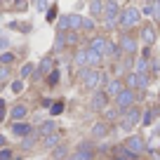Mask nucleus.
Instances as JSON below:
<instances>
[{"label": "nucleus", "mask_w": 160, "mask_h": 160, "mask_svg": "<svg viewBox=\"0 0 160 160\" xmlns=\"http://www.w3.org/2000/svg\"><path fill=\"white\" fill-rule=\"evenodd\" d=\"M78 75H80V85L85 87V90H104L106 87V82H108V78H106V73L101 68H90V66H87V68H80L78 71Z\"/></svg>", "instance_id": "1"}, {"label": "nucleus", "mask_w": 160, "mask_h": 160, "mask_svg": "<svg viewBox=\"0 0 160 160\" xmlns=\"http://www.w3.org/2000/svg\"><path fill=\"white\" fill-rule=\"evenodd\" d=\"M141 21V10L134 5H127L122 7V12H120V31L122 33H130L132 28H137Z\"/></svg>", "instance_id": "2"}, {"label": "nucleus", "mask_w": 160, "mask_h": 160, "mask_svg": "<svg viewBox=\"0 0 160 160\" xmlns=\"http://www.w3.org/2000/svg\"><path fill=\"white\" fill-rule=\"evenodd\" d=\"M141 108H137V106H132L130 111H125V113H122V120H120V130L122 132H132L134 130L137 125H139L141 122Z\"/></svg>", "instance_id": "3"}, {"label": "nucleus", "mask_w": 160, "mask_h": 160, "mask_svg": "<svg viewBox=\"0 0 160 160\" xmlns=\"http://www.w3.org/2000/svg\"><path fill=\"white\" fill-rule=\"evenodd\" d=\"M127 151H130L132 158H141V153H146V139L141 134H130L125 141H122Z\"/></svg>", "instance_id": "4"}, {"label": "nucleus", "mask_w": 160, "mask_h": 160, "mask_svg": "<svg viewBox=\"0 0 160 160\" xmlns=\"http://www.w3.org/2000/svg\"><path fill=\"white\" fill-rule=\"evenodd\" d=\"M113 106L120 111V113H125V111H130L132 106H137V92H132V90H122L118 97L113 99Z\"/></svg>", "instance_id": "5"}, {"label": "nucleus", "mask_w": 160, "mask_h": 160, "mask_svg": "<svg viewBox=\"0 0 160 160\" xmlns=\"http://www.w3.org/2000/svg\"><path fill=\"white\" fill-rule=\"evenodd\" d=\"M139 40L144 42L146 47L155 45V42H158V28H155L151 21H144V24L139 26Z\"/></svg>", "instance_id": "6"}, {"label": "nucleus", "mask_w": 160, "mask_h": 160, "mask_svg": "<svg viewBox=\"0 0 160 160\" xmlns=\"http://www.w3.org/2000/svg\"><path fill=\"white\" fill-rule=\"evenodd\" d=\"M118 45H120V52L127 57H134L137 50H139V38H134L132 33H122L118 40Z\"/></svg>", "instance_id": "7"}, {"label": "nucleus", "mask_w": 160, "mask_h": 160, "mask_svg": "<svg viewBox=\"0 0 160 160\" xmlns=\"http://www.w3.org/2000/svg\"><path fill=\"white\" fill-rule=\"evenodd\" d=\"M52 71H54V57H42V59H40V64L35 66V73H33V78H31V80L40 82V80L47 78Z\"/></svg>", "instance_id": "8"}, {"label": "nucleus", "mask_w": 160, "mask_h": 160, "mask_svg": "<svg viewBox=\"0 0 160 160\" xmlns=\"http://www.w3.org/2000/svg\"><path fill=\"white\" fill-rule=\"evenodd\" d=\"M108 106H111V99L106 97V92H104V90H97L94 94H92V99H90V108L94 111V113H104Z\"/></svg>", "instance_id": "9"}, {"label": "nucleus", "mask_w": 160, "mask_h": 160, "mask_svg": "<svg viewBox=\"0 0 160 160\" xmlns=\"http://www.w3.org/2000/svg\"><path fill=\"white\" fill-rule=\"evenodd\" d=\"M92 158H94V146H92V141H80L78 148L71 155V160H92Z\"/></svg>", "instance_id": "10"}, {"label": "nucleus", "mask_w": 160, "mask_h": 160, "mask_svg": "<svg viewBox=\"0 0 160 160\" xmlns=\"http://www.w3.org/2000/svg\"><path fill=\"white\" fill-rule=\"evenodd\" d=\"M122 90H125V82H122V78H111L108 82H106V87H104L106 97H108L111 101H113V99H115V97H118Z\"/></svg>", "instance_id": "11"}, {"label": "nucleus", "mask_w": 160, "mask_h": 160, "mask_svg": "<svg viewBox=\"0 0 160 160\" xmlns=\"http://www.w3.org/2000/svg\"><path fill=\"white\" fill-rule=\"evenodd\" d=\"M26 118H28V106L26 104H14L10 108V120L12 122H26Z\"/></svg>", "instance_id": "12"}, {"label": "nucleus", "mask_w": 160, "mask_h": 160, "mask_svg": "<svg viewBox=\"0 0 160 160\" xmlns=\"http://www.w3.org/2000/svg\"><path fill=\"white\" fill-rule=\"evenodd\" d=\"M90 134H92V139H106V137L111 134V125L106 122V120H99V122L92 125Z\"/></svg>", "instance_id": "13"}, {"label": "nucleus", "mask_w": 160, "mask_h": 160, "mask_svg": "<svg viewBox=\"0 0 160 160\" xmlns=\"http://www.w3.org/2000/svg\"><path fill=\"white\" fill-rule=\"evenodd\" d=\"M54 132H59V127H57V122H54V120H45V122H40V125H38V130H35V134H38L40 139H45V137L54 134Z\"/></svg>", "instance_id": "14"}, {"label": "nucleus", "mask_w": 160, "mask_h": 160, "mask_svg": "<svg viewBox=\"0 0 160 160\" xmlns=\"http://www.w3.org/2000/svg\"><path fill=\"white\" fill-rule=\"evenodd\" d=\"M33 132L35 130L28 125V122H12V134L19 137V139H26V137H31Z\"/></svg>", "instance_id": "15"}, {"label": "nucleus", "mask_w": 160, "mask_h": 160, "mask_svg": "<svg viewBox=\"0 0 160 160\" xmlns=\"http://www.w3.org/2000/svg\"><path fill=\"white\" fill-rule=\"evenodd\" d=\"M87 7H90V14H92V19H104L106 0H90V2H87Z\"/></svg>", "instance_id": "16"}, {"label": "nucleus", "mask_w": 160, "mask_h": 160, "mask_svg": "<svg viewBox=\"0 0 160 160\" xmlns=\"http://www.w3.org/2000/svg\"><path fill=\"white\" fill-rule=\"evenodd\" d=\"M106 42H108V38H106V35H92L90 38V47H87V50H94V52H99L101 57H104V50H106Z\"/></svg>", "instance_id": "17"}, {"label": "nucleus", "mask_w": 160, "mask_h": 160, "mask_svg": "<svg viewBox=\"0 0 160 160\" xmlns=\"http://www.w3.org/2000/svg\"><path fill=\"white\" fill-rule=\"evenodd\" d=\"M61 139H64V132H54V134L45 137V139H40V144L45 146V148H57V146H61Z\"/></svg>", "instance_id": "18"}, {"label": "nucleus", "mask_w": 160, "mask_h": 160, "mask_svg": "<svg viewBox=\"0 0 160 160\" xmlns=\"http://www.w3.org/2000/svg\"><path fill=\"white\" fill-rule=\"evenodd\" d=\"M122 82H125L127 90L137 92V90H139V73H134V71H132V73H125V75H122Z\"/></svg>", "instance_id": "19"}, {"label": "nucleus", "mask_w": 160, "mask_h": 160, "mask_svg": "<svg viewBox=\"0 0 160 160\" xmlns=\"http://www.w3.org/2000/svg\"><path fill=\"white\" fill-rule=\"evenodd\" d=\"M101 115H104V120H106V122H108V125H111V122H115V120H118V122H120V120H122V113H120V111L115 108L113 104H111V106H108V108H106V111H104V113H101Z\"/></svg>", "instance_id": "20"}, {"label": "nucleus", "mask_w": 160, "mask_h": 160, "mask_svg": "<svg viewBox=\"0 0 160 160\" xmlns=\"http://www.w3.org/2000/svg\"><path fill=\"white\" fill-rule=\"evenodd\" d=\"M155 115H160V106H151V108L141 115V125H153V122H155Z\"/></svg>", "instance_id": "21"}, {"label": "nucleus", "mask_w": 160, "mask_h": 160, "mask_svg": "<svg viewBox=\"0 0 160 160\" xmlns=\"http://www.w3.org/2000/svg\"><path fill=\"white\" fill-rule=\"evenodd\" d=\"M120 2L118 0H106V10H104V17H120Z\"/></svg>", "instance_id": "22"}, {"label": "nucleus", "mask_w": 160, "mask_h": 160, "mask_svg": "<svg viewBox=\"0 0 160 160\" xmlns=\"http://www.w3.org/2000/svg\"><path fill=\"white\" fill-rule=\"evenodd\" d=\"M101 26H104V31H120V17H104Z\"/></svg>", "instance_id": "23"}, {"label": "nucleus", "mask_w": 160, "mask_h": 160, "mask_svg": "<svg viewBox=\"0 0 160 160\" xmlns=\"http://www.w3.org/2000/svg\"><path fill=\"white\" fill-rule=\"evenodd\" d=\"M101 61H104V57H101L99 52L87 50V66H90V68H99V66H101Z\"/></svg>", "instance_id": "24"}, {"label": "nucleus", "mask_w": 160, "mask_h": 160, "mask_svg": "<svg viewBox=\"0 0 160 160\" xmlns=\"http://www.w3.org/2000/svg\"><path fill=\"white\" fill-rule=\"evenodd\" d=\"M66 17H68V28L71 31H82V19H85L82 14H75L73 12V14H66Z\"/></svg>", "instance_id": "25"}, {"label": "nucleus", "mask_w": 160, "mask_h": 160, "mask_svg": "<svg viewBox=\"0 0 160 160\" xmlns=\"http://www.w3.org/2000/svg\"><path fill=\"white\" fill-rule=\"evenodd\" d=\"M73 61H75L78 68H87V50H75Z\"/></svg>", "instance_id": "26"}, {"label": "nucleus", "mask_w": 160, "mask_h": 160, "mask_svg": "<svg viewBox=\"0 0 160 160\" xmlns=\"http://www.w3.org/2000/svg\"><path fill=\"white\" fill-rule=\"evenodd\" d=\"M148 66L151 61L146 57H139V59H134V73H148Z\"/></svg>", "instance_id": "27"}, {"label": "nucleus", "mask_w": 160, "mask_h": 160, "mask_svg": "<svg viewBox=\"0 0 160 160\" xmlns=\"http://www.w3.org/2000/svg\"><path fill=\"white\" fill-rule=\"evenodd\" d=\"M66 45H68V40H66V35H64V33H57V38H54V45H52V52L57 54V52H61V50H64Z\"/></svg>", "instance_id": "28"}, {"label": "nucleus", "mask_w": 160, "mask_h": 160, "mask_svg": "<svg viewBox=\"0 0 160 160\" xmlns=\"http://www.w3.org/2000/svg\"><path fill=\"white\" fill-rule=\"evenodd\" d=\"M38 141H40V137H38V134H35V132H33V134H31V137H26V139H21V148H24V151H31V148H33L35 144H38Z\"/></svg>", "instance_id": "29"}, {"label": "nucleus", "mask_w": 160, "mask_h": 160, "mask_svg": "<svg viewBox=\"0 0 160 160\" xmlns=\"http://www.w3.org/2000/svg\"><path fill=\"white\" fill-rule=\"evenodd\" d=\"M33 73H35V66H33V64H28V61H26V64L21 66V71H19L21 80H26V78H33Z\"/></svg>", "instance_id": "30"}, {"label": "nucleus", "mask_w": 160, "mask_h": 160, "mask_svg": "<svg viewBox=\"0 0 160 160\" xmlns=\"http://www.w3.org/2000/svg\"><path fill=\"white\" fill-rule=\"evenodd\" d=\"M17 61V57L12 54V52H2V54H0V66H12Z\"/></svg>", "instance_id": "31"}, {"label": "nucleus", "mask_w": 160, "mask_h": 160, "mask_svg": "<svg viewBox=\"0 0 160 160\" xmlns=\"http://www.w3.org/2000/svg\"><path fill=\"white\" fill-rule=\"evenodd\" d=\"M68 31H71V28H68V17L64 14L59 21H57V33H64V35H66Z\"/></svg>", "instance_id": "32"}, {"label": "nucleus", "mask_w": 160, "mask_h": 160, "mask_svg": "<svg viewBox=\"0 0 160 160\" xmlns=\"http://www.w3.org/2000/svg\"><path fill=\"white\" fill-rule=\"evenodd\" d=\"M10 87H12V92H14V94H21V92H24V87H26V80H21V78H19V80H12Z\"/></svg>", "instance_id": "33"}, {"label": "nucleus", "mask_w": 160, "mask_h": 160, "mask_svg": "<svg viewBox=\"0 0 160 160\" xmlns=\"http://www.w3.org/2000/svg\"><path fill=\"white\" fill-rule=\"evenodd\" d=\"M59 78H61V73H59V71H52V73L50 75H47V85H50V87H54V85H59Z\"/></svg>", "instance_id": "34"}, {"label": "nucleus", "mask_w": 160, "mask_h": 160, "mask_svg": "<svg viewBox=\"0 0 160 160\" xmlns=\"http://www.w3.org/2000/svg\"><path fill=\"white\" fill-rule=\"evenodd\" d=\"M66 153H68V148H66V146L61 144V146H57V148H54L52 158H54V160H64V155H66Z\"/></svg>", "instance_id": "35"}, {"label": "nucleus", "mask_w": 160, "mask_h": 160, "mask_svg": "<svg viewBox=\"0 0 160 160\" xmlns=\"http://www.w3.org/2000/svg\"><path fill=\"white\" fill-rule=\"evenodd\" d=\"M0 160H14V151L12 148H0Z\"/></svg>", "instance_id": "36"}, {"label": "nucleus", "mask_w": 160, "mask_h": 160, "mask_svg": "<svg viewBox=\"0 0 160 160\" xmlns=\"http://www.w3.org/2000/svg\"><path fill=\"white\" fill-rule=\"evenodd\" d=\"M78 38H80L78 31H68V33H66V40H68V45H78Z\"/></svg>", "instance_id": "37"}, {"label": "nucleus", "mask_w": 160, "mask_h": 160, "mask_svg": "<svg viewBox=\"0 0 160 160\" xmlns=\"http://www.w3.org/2000/svg\"><path fill=\"white\" fill-rule=\"evenodd\" d=\"M82 31H87V33H92V31H94V19H82Z\"/></svg>", "instance_id": "38"}, {"label": "nucleus", "mask_w": 160, "mask_h": 160, "mask_svg": "<svg viewBox=\"0 0 160 160\" xmlns=\"http://www.w3.org/2000/svg\"><path fill=\"white\" fill-rule=\"evenodd\" d=\"M153 19L158 21V26H160V0H153Z\"/></svg>", "instance_id": "39"}, {"label": "nucleus", "mask_w": 160, "mask_h": 160, "mask_svg": "<svg viewBox=\"0 0 160 160\" xmlns=\"http://www.w3.org/2000/svg\"><path fill=\"white\" fill-rule=\"evenodd\" d=\"M61 111H64V104H61V101H57V104H52V108H50V115H59Z\"/></svg>", "instance_id": "40"}, {"label": "nucleus", "mask_w": 160, "mask_h": 160, "mask_svg": "<svg viewBox=\"0 0 160 160\" xmlns=\"http://www.w3.org/2000/svg\"><path fill=\"white\" fill-rule=\"evenodd\" d=\"M10 78V66H0V80Z\"/></svg>", "instance_id": "41"}, {"label": "nucleus", "mask_w": 160, "mask_h": 160, "mask_svg": "<svg viewBox=\"0 0 160 160\" xmlns=\"http://www.w3.org/2000/svg\"><path fill=\"white\" fill-rule=\"evenodd\" d=\"M7 118V111H5V99L0 97V120H5Z\"/></svg>", "instance_id": "42"}, {"label": "nucleus", "mask_w": 160, "mask_h": 160, "mask_svg": "<svg viewBox=\"0 0 160 160\" xmlns=\"http://www.w3.org/2000/svg\"><path fill=\"white\" fill-rule=\"evenodd\" d=\"M144 14H153V0H146V5H144Z\"/></svg>", "instance_id": "43"}, {"label": "nucleus", "mask_w": 160, "mask_h": 160, "mask_svg": "<svg viewBox=\"0 0 160 160\" xmlns=\"http://www.w3.org/2000/svg\"><path fill=\"white\" fill-rule=\"evenodd\" d=\"M57 19V7H50L47 10V21H54Z\"/></svg>", "instance_id": "44"}, {"label": "nucleus", "mask_w": 160, "mask_h": 160, "mask_svg": "<svg viewBox=\"0 0 160 160\" xmlns=\"http://www.w3.org/2000/svg\"><path fill=\"white\" fill-rule=\"evenodd\" d=\"M38 10H40V12L47 10V0H38Z\"/></svg>", "instance_id": "45"}, {"label": "nucleus", "mask_w": 160, "mask_h": 160, "mask_svg": "<svg viewBox=\"0 0 160 160\" xmlns=\"http://www.w3.org/2000/svg\"><path fill=\"white\" fill-rule=\"evenodd\" d=\"M7 42H10V40H5V38H0V50H5V47H7Z\"/></svg>", "instance_id": "46"}, {"label": "nucleus", "mask_w": 160, "mask_h": 160, "mask_svg": "<svg viewBox=\"0 0 160 160\" xmlns=\"http://www.w3.org/2000/svg\"><path fill=\"white\" fill-rule=\"evenodd\" d=\"M5 144H7V139H5V134H0V148H5Z\"/></svg>", "instance_id": "47"}, {"label": "nucleus", "mask_w": 160, "mask_h": 160, "mask_svg": "<svg viewBox=\"0 0 160 160\" xmlns=\"http://www.w3.org/2000/svg\"><path fill=\"white\" fill-rule=\"evenodd\" d=\"M113 160H132V158H120V155H115V158Z\"/></svg>", "instance_id": "48"}, {"label": "nucleus", "mask_w": 160, "mask_h": 160, "mask_svg": "<svg viewBox=\"0 0 160 160\" xmlns=\"http://www.w3.org/2000/svg\"><path fill=\"white\" fill-rule=\"evenodd\" d=\"M155 134H158V137H160V125H158V127H155Z\"/></svg>", "instance_id": "49"}, {"label": "nucleus", "mask_w": 160, "mask_h": 160, "mask_svg": "<svg viewBox=\"0 0 160 160\" xmlns=\"http://www.w3.org/2000/svg\"><path fill=\"white\" fill-rule=\"evenodd\" d=\"M132 160H144V158H132Z\"/></svg>", "instance_id": "50"}, {"label": "nucleus", "mask_w": 160, "mask_h": 160, "mask_svg": "<svg viewBox=\"0 0 160 160\" xmlns=\"http://www.w3.org/2000/svg\"><path fill=\"white\" fill-rule=\"evenodd\" d=\"M158 101H160V92H158Z\"/></svg>", "instance_id": "51"}, {"label": "nucleus", "mask_w": 160, "mask_h": 160, "mask_svg": "<svg viewBox=\"0 0 160 160\" xmlns=\"http://www.w3.org/2000/svg\"><path fill=\"white\" fill-rule=\"evenodd\" d=\"M2 2H5V0H0V5H2Z\"/></svg>", "instance_id": "52"}, {"label": "nucleus", "mask_w": 160, "mask_h": 160, "mask_svg": "<svg viewBox=\"0 0 160 160\" xmlns=\"http://www.w3.org/2000/svg\"><path fill=\"white\" fill-rule=\"evenodd\" d=\"M130 2H137V0H130Z\"/></svg>", "instance_id": "53"}]
</instances>
